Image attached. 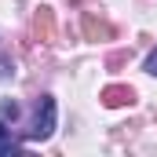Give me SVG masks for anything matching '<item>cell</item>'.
I'll return each instance as SVG.
<instances>
[{
    "instance_id": "cell-3",
    "label": "cell",
    "mask_w": 157,
    "mask_h": 157,
    "mask_svg": "<svg viewBox=\"0 0 157 157\" xmlns=\"http://www.w3.org/2000/svg\"><path fill=\"white\" fill-rule=\"evenodd\" d=\"M15 150H18V143H15V139L7 135V128L0 124V154H15Z\"/></svg>"
},
{
    "instance_id": "cell-5",
    "label": "cell",
    "mask_w": 157,
    "mask_h": 157,
    "mask_svg": "<svg viewBox=\"0 0 157 157\" xmlns=\"http://www.w3.org/2000/svg\"><path fill=\"white\" fill-rule=\"evenodd\" d=\"M15 73V66H11V59H0V80H7Z\"/></svg>"
},
{
    "instance_id": "cell-6",
    "label": "cell",
    "mask_w": 157,
    "mask_h": 157,
    "mask_svg": "<svg viewBox=\"0 0 157 157\" xmlns=\"http://www.w3.org/2000/svg\"><path fill=\"white\" fill-rule=\"evenodd\" d=\"M0 113H4V117H11V121H15V117H18V106H15V102H4V106H0Z\"/></svg>"
},
{
    "instance_id": "cell-4",
    "label": "cell",
    "mask_w": 157,
    "mask_h": 157,
    "mask_svg": "<svg viewBox=\"0 0 157 157\" xmlns=\"http://www.w3.org/2000/svg\"><path fill=\"white\" fill-rule=\"evenodd\" d=\"M146 73H150V77H157V48L146 55Z\"/></svg>"
},
{
    "instance_id": "cell-1",
    "label": "cell",
    "mask_w": 157,
    "mask_h": 157,
    "mask_svg": "<svg viewBox=\"0 0 157 157\" xmlns=\"http://www.w3.org/2000/svg\"><path fill=\"white\" fill-rule=\"evenodd\" d=\"M51 132H55V99H51V95H40L37 99V113H33V124H29L26 139L40 143V139H48Z\"/></svg>"
},
{
    "instance_id": "cell-2",
    "label": "cell",
    "mask_w": 157,
    "mask_h": 157,
    "mask_svg": "<svg viewBox=\"0 0 157 157\" xmlns=\"http://www.w3.org/2000/svg\"><path fill=\"white\" fill-rule=\"evenodd\" d=\"M132 99H135L132 88H121V84H113V88L102 91V102H106V106H124V102H132Z\"/></svg>"
}]
</instances>
